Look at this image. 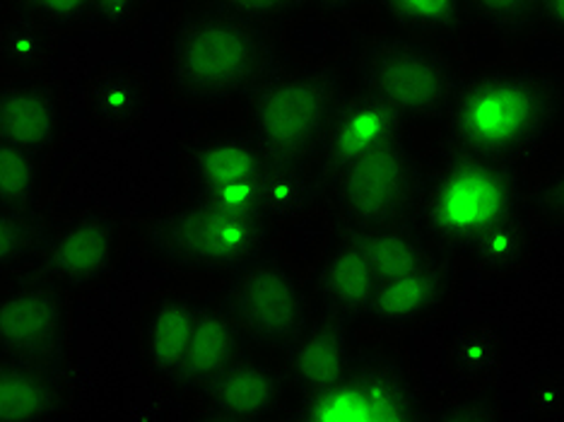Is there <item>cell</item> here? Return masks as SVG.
<instances>
[{"mask_svg":"<svg viewBox=\"0 0 564 422\" xmlns=\"http://www.w3.org/2000/svg\"><path fill=\"white\" fill-rule=\"evenodd\" d=\"M446 117L456 155L517 164L562 121V78L525 66H492L458 80Z\"/></svg>","mask_w":564,"mask_h":422,"instance_id":"6da1fadb","label":"cell"},{"mask_svg":"<svg viewBox=\"0 0 564 422\" xmlns=\"http://www.w3.org/2000/svg\"><path fill=\"white\" fill-rule=\"evenodd\" d=\"M273 68L261 24L196 6L174 22L164 51V78L178 105L223 109L249 99Z\"/></svg>","mask_w":564,"mask_h":422,"instance_id":"7a4b0ae2","label":"cell"},{"mask_svg":"<svg viewBox=\"0 0 564 422\" xmlns=\"http://www.w3.org/2000/svg\"><path fill=\"white\" fill-rule=\"evenodd\" d=\"M273 225L263 213L184 201L150 223L145 247L176 273L229 280L271 251Z\"/></svg>","mask_w":564,"mask_h":422,"instance_id":"3957f363","label":"cell"},{"mask_svg":"<svg viewBox=\"0 0 564 422\" xmlns=\"http://www.w3.org/2000/svg\"><path fill=\"white\" fill-rule=\"evenodd\" d=\"M415 210L434 245L464 253L485 229L521 210L517 164L456 155L422 184Z\"/></svg>","mask_w":564,"mask_h":422,"instance_id":"277c9868","label":"cell"},{"mask_svg":"<svg viewBox=\"0 0 564 422\" xmlns=\"http://www.w3.org/2000/svg\"><path fill=\"white\" fill-rule=\"evenodd\" d=\"M340 101V85L326 71L275 73L249 97L243 126L268 162L304 167L322 150Z\"/></svg>","mask_w":564,"mask_h":422,"instance_id":"5b68a950","label":"cell"},{"mask_svg":"<svg viewBox=\"0 0 564 422\" xmlns=\"http://www.w3.org/2000/svg\"><path fill=\"white\" fill-rule=\"evenodd\" d=\"M362 89L410 119H440L458 85L442 51L415 40H381L365 51Z\"/></svg>","mask_w":564,"mask_h":422,"instance_id":"8992f818","label":"cell"},{"mask_svg":"<svg viewBox=\"0 0 564 422\" xmlns=\"http://www.w3.org/2000/svg\"><path fill=\"white\" fill-rule=\"evenodd\" d=\"M271 162L247 126L215 128L186 152L188 201L237 213L261 210V178Z\"/></svg>","mask_w":564,"mask_h":422,"instance_id":"52a82bcc","label":"cell"},{"mask_svg":"<svg viewBox=\"0 0 564 422\" xmlns=\"http://www.w3.org/2000/svg\"><path fill=\"white\" fill-rule=\"evenodd\" d=\"M422 174L403 140H393L357 158L336 174L340 215L357 229H379L415 210Z\"/></svg>","mask_w":564,"mask_h":422,"instance_id":"ba28073f","label":"cell"},{"mask_svg":"<svg viewBox=\"0 0 564 422\" xmlns=\"http://www.w3.org/2000/svg\"><path fill=\"white\" fill-rule=\"evenodd\" d=\"M413 383L383 360L348 365L330 387L304 393L300 420L316 422H387L420 418Z\"/></svg>","mask_w":564,"mask_h":422,"instance_id":"9c48e42d","label":"cell"},{"mask_svg":"<svg viewBox=\"0 0 564 422\" xmlns=\"http://www.w3.org/2000/svg\"><path fill=\"white\" fill-rule=\"evenodd\" d=\"M229 280L225 306L247 338L292 348L304 331V297L290 268L265 253Z\"/></svg>","mask_w":564,"mask_h":422,"instance_id":"30bf717a","label":"cell"},{"mask_svg":"<svg viewBox=\"0 0 564 422\" xmlns=\"http://www.w3.org/2000/svg\"><path fill=\"white\" fill-rule=\"evenodd\" d=\"M68 334L66 290L44 275L0 288V357L46 365Z\"/></svg>","mask_w":564,"mask_h":422,"instance_id":"8fae6325","label":"cell"},{"mask_svg":"<svg viewBox=\"0 0 564 422\" xmlns=\"http://www.w3.org/2000/svg\"><path fill=\"white\" fill-rule=\"evenodd\" d=\"M123 225L107 210H87L48 229L40 271L63 290L95 288L117 266Z\"/></svg>","mask_w":564,"mask_h":422,"instance_id":"7c38bea8","label":"cell"},{"mask_svg":"<svg viewBox=\"0 0 564 422\" xmlns=\"http://www.w3.org/2000/svg\"><path fill=\"white\" fill-rule=\"evenodd\" d=\"M63 93L44 78L10 75L0 83V143L46 158L63 133Z\"/></svg>","mask_w":564,"mask_h":422,"instance_id":"4fadbf2b","label":"cell"},{"mask_svg":"<svg viewBox=\"0 0 564 422\" xmlns=\"http://www.w3.org/2000/svg\"><path fill=\"white\" fill-rule=\"evenodd\" d=\"M403 119V113L393 109L389 101L369 93L340 101L324 145L318 150L324 155L326 172L338 174L367 152L401 140Z\"/></svg>","mask_w":564,"mask_h":422,"instance_id":"5bb4252c","label":"cell"},{"mask_svg":"<svg viewBox=\"0 0 564 422\" xmlns=\"http://www.w3.org/2000/svg\"><path fill=\"white\" fill-rule=\"evenodd\" d=\"M200 304L186 292H164L148 304L140 324V350L152 377L176 387L182 377Z\"/></svg>","mask_w":564,"mask_h":422,"instance_id":"9a60e30c","label":"cell"},{"mask_svg":"<svg viewBox=\"0 0 564 422\" xmlns=\"http://www.w3.org/2000/svg\"><path fill=\"white\" fill-rule=\"evenodd\" d=\"M243 348H247V334L235 322L227 306L200 304L198 322L188 343V353L176 389L200 393L225 369L241 360Z\"/></svg>","mask_w":564,"mask_h":422,"instance_id":"2e32d148","label":"cell"},{"mask_svg":"<svg viewBox=\"0 0 564 422\" xmlns=\"http://www.w3.org/2000/svg\"><path fill=\"white\" fill-rule=\"evenodd\" d=\"M280 379L265 365L241 357L200 391L215 418L256 420L271 415L280 401Z\"/></svg>","mask_w":564,"mask_h":422,"instance_id":"e0dca14e","label":"cell"},{"mask_svg":"<svg viewBox=\"0 0 564 422\" xmlns=\"http://www.w3.org/2000/svg\"><path fill=\"white\" fill-rule=\"evenodd\" d=\"M61 408V381L46 365L0 357V420H54Z\"/></svg>","mask_w":564,"mask_h":422,"instance_id":"ac0fdd59","label":"cell"},{"mask_svg":"<svg viewBox=\"0 0 564 422\" xmlns=\"http://www.w3.org/2000/svg\"><path fill=\"white\" fill-rule=\"evenodd\" d=\"M148 109V87L140 73L131 66L97 68L85 85V111L93 123L121 131L138 123Z\"/></svg>","mask_w":564,"mask_h":422,"instance_id":"d6986e66","label":"cell"},{"mask_svg":"<svg viewBox=\"0 0 564 422\" xmlns=\"http://www.w3.org/2000/svg\"><path fill=\"white\" fill-rule=\"evenodd\" d=\"M350 365L345 324L336 318L318 322L312 331H302L292 343V375L304 393H316L343 377Z\"/></svg>","mask_w":564,"mask_h":422,"instance_id":"ffe728a7","label":"cell"},{"mask_svg":"<svg viewBox=\"0 0 564 422\" xmlns=\"http://www.w3.org/2000/svg\"><path fill=\"white\" fill-rule=\"evenodd\" d=\"M444 285L437 263L393 280H383L371 295L367 312L375 322L405 326L425 318L442 302Z\"/></svg>","mask_w":564,"mask_h":422,"instance_id":"44dd1931","label":"cell"},{"mask_svg":"<svg viewBox=\"0 0 564 422\" xmlns=\"http://www.w3.org/2000/svg\"><path fill=\"white\" fill-rule=\"evenodd\" d=\"M377 278L355 239L343 245L324 273V302L330 318L350 324L367 312V304L377 290Z\"/></svg>","mask_w":564,"mask_h":422,"instance_id":"7402d4cb","label":"cell"},{"mask_svg":"<svg viewBox=\"0 0 564 422\" xmlns=\"http://www.w3.org/2000/svg\"><path fill=\"white\" fill-rule=\"evenodd\" d=\"M54 58V36L44 24L10 8L0 20V68L18 78L44 75Z\"/></svg>","mask_w":564,"mask_h":422,"instance_id":"603a6c76","label":"cell"},{"mask_svg":"<svg viewBox=\"0 0 564 422\" xmlns=\"http://www.w3.org/2000/svg\"><path fill=\"white\" fill-rule=\"evenodd\" d=\"M355 245L360 247L377 283L434 266V256L417 239L387 227L369 229V235L355 237Z\"/></svg>","mask_w":564,"mask_h":422,"instance_id":"cb8c5ba5","label":"cell"},{"mask_svg":"<svg viewBox=\"0 0 564 422\" xmlns=\"http://www.w3.org/2000/svg\"><path fill=\"white\" fill-rule=\"evenodd\" d=\"M473 263L490 273H514L531 253V232L521 210L507 215L470 241L464 251Z\"/></svg>","mask_w":564,"mask_h":422,"instance_id":"d4e9b609","label":"cell"},{"mask_svg":"<svg viewBox=\"0 0 564 422\" xmlns=\"http://www.w3.org/2000/svg\"><path fill=\"white\" fill-rule=\"evenodd\" d=\"M48 229L36 210L0 208V273H20L40 266Z\"/></svg>","mask_w":564,"mask_h":422,"instance_id":"484cf974","label":"cell"},{"mask_svg":"<svg viewBox=\"0 0 564 422\" xmlns=\"http://www.w3.org/2000/svg\"><path fill=\"white\" fill-rule=\"evenodd\" d=\"M316 186L297 164H271L261 178V210L265 217L294 220L314 206Z\"/></svg>","mask_w":564,"mask_h":422,"instance_id":"4316f807","label":"cell"},{"mask_svg":"<svg viewBox=\"0 0 564 422\" xmlns=\"http://www.w3.org/2000/svg\"><path fill=\"white\" fill-rule=\"evenodd\" d=\"M44 191L42 158L0 143V208L36 210Z\"/></svg>","mask_w":564,"mask_h":422,"instance_id":"83f0119b","label":"cell"},{"mask_svg":"<svg viewBox=\"0 0 564 422\" xmlns=\"http://www.w3.org/2000/svg\"><path fill=\"white\" fill-rule=\"evenodd\" d=\"M401 28L415 34H446L468 15L466 0H381Z\"/></svg>","mask_w":564,"mask_h":422,"instance_id":"f1b7e54d","label":"cell"},{"mask_svg":"<svg viewBox=\"0 0 564 422\" xmlns=\"http://www.w3.org/2000/svg\"><path fill=\"white\" fill-rule=\"evenodd\" d=\"M468 15L499 34H519L538 20L541 0H466Z\"/></svg>","mask_w":564,"mask_h":422,"instance_id":"f546056e","label":"cell"},{"mask_svg":"<svg viewBox=\"0 0 564 422\" xmlns=\"http://www.w3.org/2000/svg\"><path fill=\"white\" fill-rule=\"evenodd\" d=\"M10 8L24 12L51 32H68L93 20V0H10Z\"/></svg>","mask_w":564,"mask_h":422,"instance_id":"4dcf8cb0","label":"cell"},{"mask_svg":"<svg viewBox=\"0 0 564 422\" xmlns=\"http://www.w3.org/2000/svg\"><path fill=\"white\" fill-rule=\"evenodd\" d=\"M203 3L229 12V15L235 18L263 24L268 20L288 15V12L297 8L302 0H203Z\"/></svg>","mask_w":564,"mask_h":422,"instance_id":"1f68e13d","label":"cell"},{"mask_svg":"<svg viewBox=\"0 0 564 422\" xmlns=\"http://www.w3.org/2000/svg\"><path fill=\"white\" fill-rule=\"evenodd\" d=\"M148 0H93V22L105 30H123L140 18Z\"/></svg>","mask_w":564,"mask_h":422,"instance_id":"d6a6232c","label":"cell"},{"mask_svg":"<svg viewBox=\"0 0 564 422\" xmlns=\"http://www.w3.org/2000/svg\"><path fill=\"white\" fill-rule=\"evenodd\" d=\"M497 340L490 334H470L458 348V365L470 375H480L497 363Z\"/></svg>","mask_w":564,"mask_h":422,"instance_id":"836d02e7","label":"cell"},{"mask_svg":"<svg viewBox=\"0 0 564 422\" xmlns=\"http://www.w3.org/2000/svg\"><path fill=\"white\" fill-rule=\"evenodd\" d=\"M562 188L564 176L562 172H555L535 191V208L550 223H562Z\"/></svg>","mask_w":564,"mask_h":422,"instance_id":"e575fe53","label":"cell"},{"mask_svg":"<svg viewBox=\"0 0 564 422\" xmlns=\"http://www.w3.org/2000/svg\"><path fill=\"white\" fill-rule=\"evenodd\" d=\"M538 20H541L547 30L555 34L562 32V0H541V10H538Z\"/></svg>","mask_w":564,"mask_h":422,"instance_id":"d590c367","label":"cell"},{"mask_svg":"<svg viewBox=\"0 0 564 422\" xmlns=\"http://www.w3.org/2000/svg\"><path fill=\"white\" fill-rule=\"evenodd\" d=\"M314 3L322 8V10H326V12H350V10H357V8H362L367 0H314Z\"/></svg>","mask_w":564,"mask_h":422,"instance_id":"8d00e7d4","label":"cell"}]
</instances>
